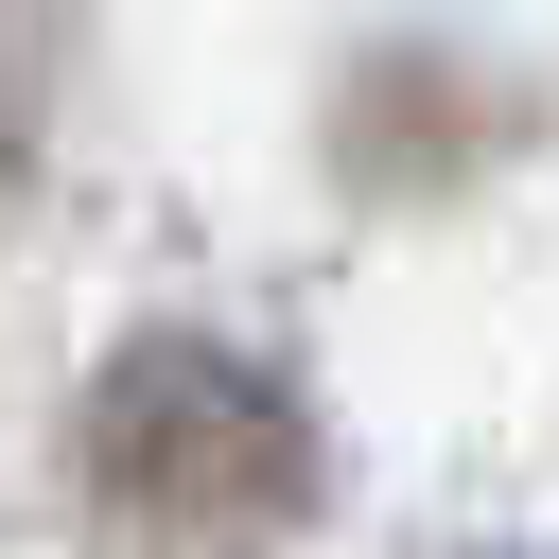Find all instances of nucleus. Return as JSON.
<instances>
[{"mask_svg":"<svg viewBox=\"0 0 559 559\" xmlns=\"http://www.w3.org/2000/svg\"><path fill=\"white\" fill-rule=\"evenodd\" d=\"M70 507H87L105 559H280L297 507H314V437H297L280 367H245L210 332H157L87 384Z\"/></svg>","mask_w":559,"mask_h":559,"instance_id":"1","label":"nucleus"}]
</instances>
